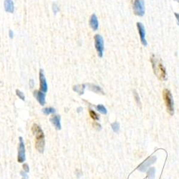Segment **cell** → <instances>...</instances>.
I'll return each instance as SVG.
<instances>
[{
	"label": "cell",
	"instance_id": "4316f807",
	"mask_svg": "<svg viewBox=\"0 0 179 179\" xmlns=\"http://www.w3.org/2000/svg\"><path fill=\"white\" fill-rule=\"evenodd\" d=\"M174 15L175 17V19H176V21H177V24H178V25L179 26V14L178 13H174Z\"/></svg>",
	"mask_w": 179,
	"mask_h": 179
},
{
	"label": "cell",
	"instance_id": "30bf717a",
	"mask_svg": "<svg viewBox=\"0 0 179 179\" xmlns=\"http://www.w3.org/2000/svg\"><path fill=\"white\" fill-rule=\"evenodd\" d=\"M34 95L41 105H44V104H45V93L42 92V91L35 90L34 92Z\"/></svg>",
	"mask_w": 179,
	"mask_h": 179
},
{
	"label": "cell",
	"instance_id": "6da1fadb",
	"mask_svg": "<svg viewBox=\"0 0 179 179\" xmlns=\"http://www.w3.org/2000/svg\"><path fill=\"white\" fill-rule=\"evenodd\" d=\"M150 62L155 76L161 81H166L167 80V73L161 59L156 55H152L150 57Z\"/></svg>",
	"mask_w": 179,
	"mask_h": 179
},
{
	"label": "cell",
	"instance_id": "f1b7e54d",
	"mask_svg": "<svg viewBox=\"0 0 179 179\" xmlns=\"http://www.w3.org/2000/svg\"><path fill=\"white\" fill-rule=\"evenodd\" d=\"M30 82H31V87H33V85H34V82H33V80H31V81H30Z\"/></svg>",
	"mask_w": 179,
	"mask_h": 179
},
{
	"label": "cell",
	"instance_id": "5bb4252c",
	"mask_svg": "<svg viewBox=\"0 0 179 179\" xmlns=\"http://www.w3.org/2000/svg\"><path fill=\"white\" fill-rule=\"evenodd\" d=\"M88 88L91 91H92V92H94L95 93H98V94H99V93L104 94L103 89H102L100 86L92 85V84H88Z\"/></svg>",
	"mask_w": 179,
	"mask_h": 179
},
{
	"label": "cell",
	"instance_id": "ffe728a7",
	"mask_svg": "<svg viewBox=\"0 0 179 179\" xmlns=\"http://www.w3.org/2000/svg\"><path fill=\"white\" fill-rule=\"evenodd\" d=\"M111 126H112V130H113V131L115 132H118V131H119L120 125H119V123H117V122H115V123H112V124L111 125Z\"/></svg>",
	"mask_w": 179,
	"mask_h": 179
},
{
	"label": "cell",
	"instance_id": "8fae6325",
	"mask_svg": "<svg viewBox=\"0 0 179 179\" xmlns=\"http://www.w3.org/2000/svg\"><path fill=\"white\" fill-rule=\"evenodd\" d=\"M90 27L94 31H97L98 30V27H99V21H98V17L95 14H93L92 16H91L90 19Z\"/></svg>",
	"mask_w": 179,
	"mask_h": 179
},
{
	"label": "cell",
	"instance_id": "9c48e42d",
	"mask_svg": "<svg viewBox=\"0 0 179 179\" xmlns=\"http://www.w3.org/2000/svg\"><path fill=\"white\" fill-rule=\"evenodd\" d=\"M39 85H40V91H42L44 93H46L47 92V83L46 78L44 77V75L42 70L39 72Z\"/></svg>",
	"mask_w": 179,
	"mask_h": 179
},
{
	"label": "cell",
	"instance_id": "ba28073f",
	"mask_svg": "<svg viewBox=\"0 0 179 179\" xmlns=\"http://www.w3.org/2000/svg\"><path fill=\"white\" fill-rule=\"evenodd\" d=\"M137 27H138V30L141 42L142 43L143 46L146 47L148 45V42H147V40L146 39V29H145L144 25H143L141 22H138Z\"/></svg>",
	"mask_w": 179,
	"mask_h": 179
},
{
	"label": "cell",
	"instance_id": "277c9868",
	"mask_svg": "<svg viewBox=\"0 0 179 179\" xmlns=\"http://www.w3.org/2000/svg\"><path fill=\"white\" fill-rule=\"evenodd\" d=\"M132 9L135 15L143 17L146 12L144 0H134Z\"/></svg>",
	"mask_w": 179,
	"mask_h": 179
},
{
	"label": "cell",
	"instance_id": "7a4b0ae2",
	"mask_svg": "<svg viewBox=\"0 0 179 179\" xmlns=\"http://www.w3.org/2000/svg\"><path fill=\"white\" fill-rule=\"evenodd\" d=\"M32 131L35 136V148L39 153H43L44 150V135L42 130L38 125L34 124L32 125Z\"/></svg>",
	"mask_w": 179,
	"mask_h": 179
},
{
	"label": "cell",
	"instance_id": "8992f818",
	"mask_svg": "<svg viewBox=\"0 0 179 179\" xmlns=\"http://www.w3.org/2000/svg\"><path fill=\"white\" fill-rule=\"evenodd\" d=\"M156 161V157L155 155L150 156L146 159V161H144L140 166L138 167V170H139L141 172H145L147 171L148 168H149V166L151 164L154 163Z\"/></svg>",
	"mask_w": 179,
	"mask_h": 179
},
{
	"label": "cell",
	"instance_id": "9a60e30c",
	"mask_svg": "<svg viewBox=\"0 0 179 179\" xmlns=\"http://www.w3.org/2000/svg\"><path fill=\"white\" fill-rule=\"evenodd\" d=\"M85 89V85H78L76 86H74L73 90L76 92H78V94L82 95L84 93V90Z\"/></svg>",
	"mask_w": 179,
	"mask_h": 179
},
{
	"label": "cell",
	"instance_id": "484cf974",
	"mask_svg": "<svg viewBox=\"0 0 179 179\" xmlns=\"http://www.w3.org/2000/svg\"><path fill=\"white\" fill-rule=\"evenodd\" d=\"M93 126H94L95 128L98 129V130H100V129H101V125H100L99 123H94Z\"/></svg>",
	"mask_w": 179,
	"mask_h": 179
},
{
	"label": "cell",
	"instance_id": "52a82bcc",
	"mask_svg": "<svg viewBox=\"0 0 179 179\" xmlns=\"http://www.w3.org/2000/svg\"><path fill=\"white\" fill-rule=\"evenodd\" d=\"M19 151H18L17 161L19 163H23L25 161V148L24 143L21 137H19Z\"/></svg>",
	"mask_w": 179,
	"mask_h": 179
},
{
	"label": "cell",
	"instance_id": "f546056e",
	"mask_svg": "<svg viewBox=\"0 0 179 179\" xmlns=\"http://www.w3.org/2000/svg\"><path fill=\"white\" fill-rule=\"evenodd\" d=\"M173 1H175L176 2H179V0H173Z\"/></svg>",
	"mask_w": 179,
	"mask_h": 179
},
{
	"label": "cell",
	"instance_id": "44dd1931",
	"mask_svg": "<svg viewBox=\"0 0 179 179\" xmlns=\"http://www.w3.org/2000/svg\"><path fill=\"white\" fill-rule=\"evenodd\" d=\"M16 94H17V95L19 97L21 100H24L25 97H24V93H23L22 92H21V91L19 90H16Z\"/></svg>",
	"mask_w": 179,
	"mask_h": 179
},
{
	"label": "cell",
	"instance_id": "4fadbf2b",
	"mask_svg": "<svg viewBox=\"0 0 179 179\" xmlns=\"http://www.w3.org/2000/svg\"><path fill=\"white\" fill-rule=\"evenodd\" d=\"M53 124L55 125V127L57 130H60L61 129V123H60V117L59 115H54L50 118Z\"/></svg>",
	"mask_w": 179,
	"mask_h": 179
},
{
	"label": "cell",
	"instance_id": "ac0fdd59",
	"mask_svg": "<svg viewBox=\"0 0 179 179\" xmlns=\"http://www.w3.org/2000/svg\"><path fill=\"white\" fill-rule=\"evenodd\" d=\"M155 168H150L148 171V177L149 179H154L155 178Z\"/></svg>",
	"mask_w": 179,
	"mask_h": 179
},
{
	"label": "cell",
	"instance_id": "7c38bea8",
	"mask_svg": "<svg viewBox=\"0 0 179 179\" xmlns=\"http://www.w3.org/2000/svg\"><path fill=\"white\" fill-rule=\"evenodd\" d=\"M5 11L9 13H13L14 11V2L12 0H4Z\"/></svg>",
	"mask_w": 179,
	"mask_h": 179
},
{
	"label": "cell",
	"instance_id": "7402d4cb",
	"mask_svg": "<svg viewBox=\"0 0 179 179\" xmlns=\"http://www.w3.org/2000/svg\"><path fill=\"white\" fill-rule=\"evenodd\" d=\"M134 98H135V100L136 103H137L138 105H141V101H140L139 95L136 92H134Z\"/></svg>",
	"mask_w": 179,
	"mask_h": 179
},
{
	"label": "cell",
	"instance_id": "d6986e66",
	"mask_svg": "<svg viewBox=\"0 0 179 179\" xmlns=\"http://www.w3.org/2000/svg\"><path fill=\"white\" fill-rule=\"evenodd\" d=\"M89 113H90V117L92 118L93 120H95V121H98V120L100 119L99 115H98L97 114L94 110H89Z\"/></svg>",
	"mask_w": 179,
	"mask_h": 179
},
{
	"label": "cell",
	"instance_id": "d4e9b609",
	"mask_svg": "<svg viewBox=\"0 0 179 179\" xmlns=\"http://www.w3.org/2000/svg\"><path fill=\"white\" fill-rule=\"evenodd\" d=\"M53 9L54 12H55V14H56L57 12L59 11V7H57V5L56 4H53Z\"/></svg>",
	"mask_w": 179,
	"mask_h": 179
},
{
	"label": "cell",
	"instance_id": "cb8c5ba5",
	"mask_svg": "<svg viewBox=\"0 0 179 179\" xmlns=\"http://www.w3.org/2000/svg\"><path fill=\"white\" fill-rule=\"evenodd\" d=\"M23 168H24V171L26 172V173H29V172H30V169H29L28 164L25 163V164L23 165Z\"/></svg>",
	"mask_w": 179,
	"mask_h": 179
},
{
	"label": "cell",
	"instance_id": "3957f363",
	"mask_svg": "<svg viewBox=\"0 0 179 179\" xmlns=\"http://www.w3.org/2000/svg\"><path fill=\"white\" fill-rule=\"evenodd\" d=\"M163 98L168 112L171 115H173L174 114V107H173L174 103H173V96L171 91L168 89H164L163 91Z\"/></svg>",
	"mask_w": 179,
	"mask_h": 179
},
{
	"label": "cell",
	"instance_id": "2e32d148",
	"mask_svg": "<svg viewBox=\"0 0 179 179\" xmlns=\"http://www.w3.org/2000/svg\"><path fill=\"white\" fill-rule=\"evenodd\" d=\"M96 109L97 110L99 111L100 113L106 115L107 114V109L105 108V106L103 105H98L96 106Z\"/></svg>",
	"mask_w": 179,
	"mask_h": 179
},
{
	"label": "cell",
	"instance_id": "e0dca14e",
	"mask_svg": "<svg viewBox=\"0 0 179 179\" xmlns=\"http://www.w3.org/2000/svg\"><path fill=\"white\" fill-rule=\"evenodd\" d=\"M42 112L44 115H50L52 113H55L56 111L53 107H46V108L42 109Z\"/></svg>",
	"mask_w": 179,
	"mask_h": 179
},
{
	"label": "cell",
	"instance_id": "83f0119b",
	"mask_svg": "<svg viewBox=\"0 0 179 179\" xmlns=\"http://www.w3.org/2000/svg\"><path fill=\"white\" fill-rule=\"evenodd\" d=\"M9 35H10V38H13L14 33H13V32L12 31V30H10V32H9Z\"/></svg>",
	"mask_w": 179,
	"mask_h": 179
},
{
	"label": "cell",
	"instance_id": "603a6c76",
	"mask_svg": "<svg viewBox=\"0 0 179 179\" xmlns=\"http://www.w3.org/2000/svg\"><path fill=\"white\" fill-rule=\"evenodd\" d=\"M20 174H21V176H22V178L23 179H28L29 177H28V175H27V173L25 171H21L20 172Z\"/></svg>",
	"mask_w": 179,
	"mask_h": 179
},
{
	"label": "cell",
	"instance_id": "5b68a950",
	"mask_svg": "<svg viewBox=\"0 0 179 179\" xmlns=\"http://www.w3.org/2000/svg\"><path fill=\"white\" fill-rule=\"evenodd\" d=\"M95 47L98 52V55L100 57L103 56L104 53V40L103 37L100 35H96L94 37Z\"/></svg>",
	"mask_w": 179,
	"mask_h": 179
}]
</instances>
